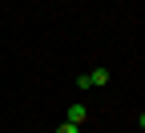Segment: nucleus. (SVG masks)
I'll list each match as a JSON object with an SVG mask.
<instances>
[{"mask_svg": "<svg viewBox=\"0 0 145 133\" xmlns=\"http://www.w3.org/2000/svg\"><path fill=\"white\" fill-rule=\"evenodd\" d=\"M85 117H89V109H85L81 101H72V105H69V125H85Z\"/></svg>", "mask_w": 145, "mask_h": 133, "instance_id": "1", "label": "nucleus"}, {"mask_svg": "<svg viewBox=\"0 0 145 133\" xmlns=\"http://www.w3.org/2000/svg\"><path fill=\"white\" fill-rule=\"evenodd\" d=\"M89 85H109V69H93V73H85Z\"/></svg>", "mask_w": 145, "mask_h": 133, "instance_id": "2", "label": "nucleus"}, {"mask_svg": "<svg viewBox=\"0 0 145 133\" xmlns=\"http://www.w3.org/2000/svg\"><path fill=\"white\" fill-rule=\"evenodd\" d=\"M57 133H81V125H69V121H65V125H61Z\"/></svg>", "mask_w": 145, "mask_h": 133, "instance_id": "3", "label": "nucleus"}]
</instances>
